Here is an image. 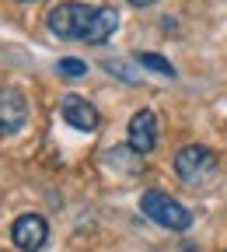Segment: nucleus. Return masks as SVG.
I'll return each instance as SVG.
<instances>
[{
	"instance_id": "nucleus-7",
	"label": "nucleus",
	"mask_w": 227,
	"mask_h": 252,
	"mask_svg": "<svg viewBox=\"0 0 227 252\" xmlns=\"http://www.w3.org/2000/svg\"><path fill=\"white\" fill-rule=\"evenodd\" d=\"M129 147H133L140 158L157 147V116L150 109H140L133 119H129Z\"/></svg>"
},
{
	"instance_id": "nucleus-3",
	"label": "nucleus",
	"mask_w": 227,
	"mask_h": 252,
	"mask_svg": "<svg viewBox=\"0 0 227 252\" xmlns=\"http://www.w3.org/2000/svg\"><path fill=\"white\" fill-rule=\"evenodd\" d=\"M140 210L154 220V224L168 228V231H185L192 224V214L168 193H161V189H147V193L140 196Z\"/></svg>"
},
{
	"instance_id": "nucleus-1",
	"label": "nucleus",
	"mask_w": 227,
	"mask_h": 252,
	"mask_svg": "<svg viewBox=\"0 0 227 252\" xmlns=\"http://www.w3.org/2000/svg\"><path fill=\"white\" fill-rule=\"evenodd\" d=\"M119 28V14L112 7H91L81 0H67L49 11V32L56 39H77L87 46H102Z\"/></svg>"
},
{
	"instance_id": "nucleus-6",
	"label": "nucleus",
	"mask_w": 227,
	"mask_h": 252,
	"mask_svg": "<svg viewBox=\"0 0 227 252\" xmlns=\"http://www.w3.org/2000/svg\"><path fill=\"white\" fill-rule=\"evenodd\" d=\"M28 123V102L21 91H0V137L18 133Z\"/></svg>"
},
{
	"instance_id": "nucleus-8",
	"label": "nucleus",
	"mask_w": 227,
	"mask_h": 252,
	"mask_svg": "<svg viewBox=\"0 0 227 252\" xmlns=\"http://www.w3.org/2000/svg\"><path fill=\"white\" fill-rule=\"evenodd\" d=\"M109 165H115V168H122L129 175H137L140 172V154L133 147H115V151H109Z\"/></svg>"
},
{
	"instance_id": "nucleus-9",
	"label": "nucleus",
	"mask_w": 227,
	"mask_h": 252,
	"mask_svg": "<svg viewBox=\"0 0 227 252\" xmlns=\"http://www.w3.org/2000/svg\"><path fill=\"white\" fill-rule=\"evenodd\" d=\"M137 63H143V67L157 70V74H165V77H175V67L165 60V56H157V53H137Z\"/></svg>"
},
{
	"instance_id": "nucleus-2",
	"label": "nucleus",
	"mask_w": 227,
	"mask_h": 252,
	"mask_svg": "<svg viewBox=\"0 0 227 252\" xmlns=\"http://www.w3.org/2000/svg\"><path fill=\"white\" fill-rule=\"evenodd\" d=\"M175 172L185 186H206L213 182V175L220 172V161H217V154L203 144H189L175 154Z\"/></svg>"
},
{
	"instance_id": "nucleus-4",
	"label": "nucleus",
	"mask_w": 227,
	"mask_h": 252,
	"mask_svg": "<svg viewBox=\"0 0 227 252\" xmlns=\"http://www.w3.org/2000/svg\"><path fill=\"white\" fill-rule=\"evenodd\" d=\"M11 238H14V245H18L21 252H39V249L49 242V224H46V217H39V214L18 217Z\"/></svg>"
},
{
	"instance_id": "nucleus-11",
	"label": "nucleus",
	"mask_w": 227,
	"mask_h": 252,
	"mask_svg": "<svg viewBox=\"0 0 227 252\" xmlns=\"http://www.w3.org/2000/svg\"><path fill=\"white\" fill-rule=\"evenodd\" d=\"M126 4H133V7H150L154 0H126Z\"/></svg>"
},
{
	"instance_id": "nucleus-12",
	"label": "nucleus",
	"mask_w": 227,
	"mask_h": 252,
	"mask_svg": "<svg viewBox=\"0 0 227 252\" xmlns=\"http://www.w3.org/2000/svg\"><path fill=\"white\" fill-rule=\"evenodd\" d=\"M21 4H35V0H21Z\"/></svg>"
},
{
	"instance_id": "nucleus-10",
	"label": "nucleus",
	"mask_w": 227,
	"mask_h": 252,
	"mask_svg": "<svg viewBox=\"0 0 227 252\" xmlns=\"http://www.w3.org/2000/svg\"><path fill=\"white\" fill-rule=\"evenodd\" d=\"M56 70H59L63 77H84V74H87V63L77 60V56H67V60L56 63Z\"/></svg>"
},
{
	"instance_id": "nucleus-5",
	"label": "nucleus",
	"mask_w": 227,
	"mask_h": 252,
	"mask_svg": "<svg viewBox=\"0 0 227 252\" xmlns=\"http://www.w3.org/2000/svg\"><path fill=\"white\" fill-rule=\"evenodd\" d=\"M59 112H63V119H67V126H74V130H81V133H94L98 123H102L98 109H94L87 98H81V94H67V98L59 102Z\"/></svg>"
}]
</instances>
